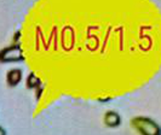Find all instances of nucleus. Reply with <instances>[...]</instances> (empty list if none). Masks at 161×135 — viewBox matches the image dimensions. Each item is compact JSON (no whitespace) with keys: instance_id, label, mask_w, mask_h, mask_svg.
Masks as SVG:
<instances>
[{"instance_id":"1","label":"nucleus","mask_w":161,"mask_h":135,"mask_svg":"<svg viewBox=\"0 0 161 135\" xmlns=\"http://www.w3.org/2000/svg\"><path fill=\"white\" fill-rule=\"evenodd\" d=\"M132 124L143 135H160V129L158 124L152 119L145 117H137L132 121Z\"/></svg>"},{"instance_id":"2","label":"nucleus","mask_w":161,"mask_h":135,"mask_svg":"<svg viewBox=\"0 0 161 135\" xmlns=\"http://www.w3.org/2000/svg\"><path fill=\"white\" fill-rule=\"evenodd\" d=\"M0 60L1 62H16V60H23L22 51L18 46L5 48L0 52Z\"/></svg>"},{"instance_id":"3","label":"nucleus","mask_w":161,"mask_h":135,"mask_svg":"<svg viewBox=\"0 0 161 135\" xmlns=\"http://www.w3.org/2000/svg\"><path fill=\"white\" fill-rule=\"evenodd\" d=\"M105 124L109 126V127H116L119 123H120V117L116 112L109 111L105 113Z\"/></svg>"},{"instance_id":"4","label":"nucleus","mask_w":161,"mask_h":135,"mask_svg":"<svg viewBox=\"0 0 161 135\" xmlns=\"http://www.w3.org/2000/svg\"><path fill=\"white\" fill-rule=\"evenodd\" d=\"M21 77H22V72L18 69H15V70H11V71L8 74V82L10 86H16L17 83L21 81Z\"/></svg>"},{"instance_id":"5","label":"nucleus","mask_w":161,"mask_h":135,"mask_svg":"<svg viewBox=\"0 0 161 135\" xmlns=\"http://www.w3.org/2000/svg\"><path fill=\"white\" fill-rule=\"evenodd\" d=\"M27 85H28V87L35 88L36 86H39V85H40V80L38 79L34 74H31V75H29V77H28V80H27Z\"/></svg>"},{"instance_id":"6","label":"nucleus","mask_w":161,"mask_h":135,"mask_svg":"<svg viewBox=\"0 0 161 135\" xmlns=\"http://www.w3.org/2000/svg\"><path fill=\"white\" fill-rule=\"evenodd\" d=\"M0 135H6V133H5V130L3 129V128L0 127Z\"/></svg>"}]
</instances>
